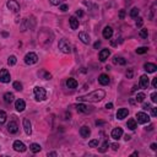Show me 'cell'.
<instances>
[{"instance_id":"1","label":"cell","mask_w":157,"mask_h":157,"mask_svg":"<svg viewBox=\"0 0 157 157\" xmlns=\"http://www.w3.org/2000/svg\"><path fill=\"white\" fill-rule=\"evenodd\" d=\"M104 97H106V92L103 90H96V91H92L91 93L77 97L76 99L78 102H99Z\"/></svg>"},{"instance_id":"2","label":"cell","mask_w":157,"mask_h":157,"mask_svg":"<svg viewBox=\"0 0 157 157\" xmlns=\"http://www.w3.org/2000/svg\"><path fill=\"white\" fill-rule=\"evenodd\" d=\"M38 42L42 47H48L53 42V35L52 32L48 31L47 28H43L38 35Z\"/></svg>"},{"instance_id":"3","label":"cell","mask_w":157,"mask_h":157,"mask_svg":"<svg viewBox=\"0 0 157 157\" xmlns=\"http://www.w3.org/2000/svg\"><path fill=\"white\" fill-rule=\"evenodd\" d=\"M33 92H35L36 101H38V102H41V101H44L45 98H47V92H45V90L43 89V87L37 86V87H35Z\"/></svg>"},{"instance_id":"4","label":"cell","mask_w":157,"mask_h":157,"mask_svg":"<svg viewBox=\"0 0 157 157\" xmlns=\"http://www.w3.org/2000/svg\"><path fill=\"white\" fill-rule=\"evenodd\" d=\"M58 47H59V49H60L63 53H65V54L71 53V44L69 43V41H66V39H60V41H59Z\"/></svg>"},{"instance_id":"5","label":"cell","mask_w":157,"mask_h":157,"mask_svg":"<svg viewBox=\"0 0 157 157\" xmlns=\"http://www.w3.org/2000/svg\"><path fill=\"white\" fill-rule=\"evenodd\" d=\"M75 108L77 109V112L85 113V114H89V113H92V112H93V107H91V106H87V104H84V103H78V104H76Z\"/></svg>"},{"instance_id":"6","label":"cell","mask_w":157,"mask_h":157,"mask_svg":"<svg viewBox=\"0 0 157 157\" xmlns=\"http://www.w3.org/2000/svg\"><path fill=\"white\" fill-rule=\"evenodd\" d=\"M37 62H38V57H37L36 53H27L25 55V63L27 64V65H33V64H36Z\"/></svg>"},{"instance_id":"7","label":"cell","mask_w":157,"mask_h":157,"mask_svg":"<svg viewBox=\"0 0 157 157\" xmlns=\"http://www.w3.org/2000/svg\"><path fill=\"white\" fill-rule=\"evenodd\" d=\"M11 77H10V72L7 71V69H1L0 70V81L4 82V84H7L10 82Z\"/></svg>"},{"instance_id":"8","label":"cell","mask_w":157,"mask_h":157,"mask_svg":"<svg viewBox=\"0 0 157 157\" xmlns=\"http://www.w3.org/2000/svg\"><path fill=\"white\" fill-rule=\"evenodd\" d=\"M6 6L9 10H11L12 12H18L20 11V4H18L16 0H9L7 4H6Z\"/></svg>"},{"instance_id":"9","label":"cell","mask_w":157,"mask_h":157,"mask_svg":"<svg viewBox=\"0 0 157 157\" xmlns=\"http://www.w3.org/2000/svg\"><path fill=\"white\" fill-rule=\"evenodd\" d=\"M136 119H137V123H140V124H146L150 122V117L144 112L136 113Z\"/></svg>"},{"instance_id":"10","label":"cell","mask_w":157,"mask_h":157,"mask_svg":"<svg viewBox=\"0 0 157 157\" xmlns=\"http://www.w3.org/2000/svg\"><path fill=\"white\" fill-rule=\"evenodd\" d=\"M12 147H14V150L17 151V152H25L26 151V145L20 140H16L15 142H14Z\"/></svg>"},{"instance_id":"11","label":"cell","mask_w":157,"mask_h":157,"mask_svg":"<svg viewBox=\"0 0 157 157\" xmlns=\"http://www.w3.org/2000/svg\"><path fill=\"white\" fill-rule=\"evenodd\" d=\"M7 130L10 134H16L18 131V125H17V122L15 120H10V123L7 124Z\"/></svg>"},{"instance_id":"12","label":"cell","mask_w":157,"mask_h":157,"mask_svg":"<svg viewBox=\"0 0 157 157\" xmlns=\"http://www.w3.org/2000/svg\"><path fill=\"white\" fill-rule=\"evenodd\" d=\"M123 135V129L122 128H115L112 130V137L114 140H119Z\"/></svg>"},{"instance_id":"13","label":"cell","mask_w":157,"mask_h":157,"mask_svg":"<svg viewBox=\"0 0 157 157\" xmlns=\"http://www.w3.org/2000/svg\"><path fill=\"white\" fill-rule=\"evenodd\" d=\"M102 35H103V37H104L106 39H110V38H112V36H113V30H112V27L106 26L104 28H103Z\"/></svg>"},{"instance_id":"14","label":"cell","mask_w":157,"mask_h":157,"mask_svg":"<svg viewBox=\"0 0 157 157\" xmlns=\"http://www.w3.org/2000/svg\"><path fill=\"white\" fill-rule=\"evenodd\" d=\"M110 55V50L109 49H102L99 52V54H98V57H99V60L101 62H106L108 59V57Z\"/></svg>"},{"instance_id":"15","label":"cell","mask_w":157,"mask_h":157,"mask_svg":"<svg viewBox=\"0 0 157 157\" xmlns=\"http://www.w3.org/2000/svg\"><path fill=\"white\" fill-rule=\"evenodd\" d=\"M140 87H142V89H147L150 85V78L147 77V75H142L140 77Z\"/></svg>"},{"instance_id":"16","label":"cell","mask_w":157,"mask_h":157,"mask_svg":"<svg viewBox=\"0 0 157 157\" xmlns=\"http://www.w3.org/2000/svg\"><path fill=\"white\" fill-rule=\"evenodd\" d=\"M24 129H25V133L27 135H31L32 134V128H31V122L28 118H25L24 119Z\"/></svg>"},{"instance_id":"17","label":"cell","mask_w":157,"mask_h":157,"mask_svg":"<svg viewBox=\"0 0 157 157\" xmlns=\"http://www.w3.org/2000/svg\"><path fill=\"white\" fill-rule=\"evenodd\" d=\"M128 114H129V110L127 108H120V109H118V112H117V118L119 120H122V119L128 117Z\"/></svg>"},{"instance_id":"18","label":"cell","mask_w":157,"mask_h":157,"mask_svg":"<svg viewBox=\"0 0 157 157\" xmlns=\"http://www.w3.org/2000/svg\"><path fill=\"white\" fill-rule=\"evenodd\" d=\"M98 82L101 85H103V86H107L110 80H109V76L108 75H106V74H101L99 77H98Z\"/></svg>"},{"instance_id":"19","label":"cell","mask_w":157,"mask_h":157,"mask_svg":"<svg viewBox=\"0 0 157 157\" xmlns=\"http://www.w3.org/2000/svg\"><path fill=\"white\" fill-rule=\"evenodd\" d=\"M15 108L16 110H18V112H22V110H25L26 108V103L24 99H17L15 102Z\"/></svg>"},{"instance_id":"20","label":"cell","mask_w":157,"mask_h":157,"mask_svg":"<svg viewBox=\"0 0 157 157\" xmlns=\"http://www.w3.org/2000/svg\"><path fill=\"white\" fill-rule=\"evenodd\" d=\"M78 38L81 39V42L84 43V44H89L91 42L90 36L87 35V33H85V32H80V33H78Z\"/></svg>"},{"instance_id":"21","label":"cell","mask_w":157,"mask_h":157,"mask_svg":"<svg viewBox=\"0 0 157 157\" xmlns=\"http://www.w3.org/2000/svg\"><path fill=\"white\" fill-rule=\"evenodd\" d=\"M69 22H70L71 30H77L78 28V20L75 16H71L70 18H69Z\"/></svg>"},{"instance_id":"22","label":"cell","mask_w":157,"mask_h":157,"mask_svg":"<svg viewBox=\"0 0 157 157\" xmlns=\"http://www.w3.org/2000/svg\"><path fill=\"white\" fill-rule=\"evenodd\" d=\"M90 134H91V130H90L89 127H86V125L81 127V129H80V135H81L82 137H89Z\"/></svg>"},{"instance_id":"23","label":"cell","mask_w":157,"mask_h":157,"mask_svg":"<svg viewBox=\"0 0 157 157\" xmlns=\"http://www.w3.org/2000/svg\"><path fill=\"white\" fill-rule=\"evenodd\" d=\"M66 86H68V89H76L77 87V81L75 80V78H68L66 80Z\"/></svg>"},{"instance_id":"24","label":"cell","mask_w":157,"mask_h":157,"mask_svg":"<svg viewBox=\"0 0 157 157\" xmlns=\"http://www.w3.org/2000/svg\"><path fill=\"white\" fill-rule=\"evenodd\" d=\"M144 68H145V70L147 72H155L157 70V66L155 65V64H152V63H146L144 65Z\"/></svg>"},{"instance_id":"25","label":"cell","mask_w":157,"mask_h":157,"mask_svg":"<svg viewBox=\"0 0 157 157\" xmlns=\"http://www.w3.org/2000/svg\"><path fill=\"white\" fill-rule=\"evenodd\" d=\"M113 64H117V65H125L127 60L122 57H114L113 58Z\"/></svg>"},{"instance_id":"26","label":"cell","mask_w":157,"mask_h":157,"mask_svg":"<svg viewBox=\"0 0 157 157\" xmlns=\"http://www.w3.org/2000/svg\"><path fill=\"white\" fill-rule=\"evenodd\" d=\"M127 127L130 129V130H135L136 127H137L136 125V120H135V119H129L128 123H127Z\"/></svg>"},{"instance_id":"27","label":"cell","mask_w":157,"mask_h":157,"mask_svg":"<svg viewBox=\"0 0 157 157\" xmlns=\"http://www.w3.org/2000/svg\"><path fill=\"white\" fill-rule=\"evenodd\" d=\"M4 101H5L6 103H11L14 101V93H11V92H6V93L4 95Z\"/></svg>"},{"instance_id":"28","label":"cell","mask_w":157,"mask_h":157,"mask_svg":"<svg viewBox=\"0 0 157 157\" xmlns=\"http://www.w3.org/2000/svg\"><path fill=\"white\" fill-rule=\"evenodd\" d=\"M30 150H31L32 152H33V154H37V152H39L41 150H42V147H41L38 144H31Z\"/></svg>"},{"instance_id":"29","label":"cell","mask_w":157,"mask_h":157,"mask_svg":"<svg viewBox=\"0 0 157 157\" xmlns=\"http://www.w3.org/2000/svg\"><path fill=\"white\" fill-rule=\"evenodd\" d=\"M139 12H140V10L137 7H133L131 10H130V16L133 18H136L137 16H139Z\"/></svg>"},{"instance_id":"30","label":"cell","mask_w":157,"mask_h":157,"mask_svg":"<svg viewBox=\"0 0 157 157\" xmlns=\"http://www.w3.org/2000/svg\"><path fill=\"white\" fill-rule=\"evenodd\" d=\"M16 62H17V59H16L15 55H11V57H9V59H7V64H9V65H10V66L15 65Z\"/></svg>"},{"instance_id":"31","label":"cell","mask_w":157,"mask_h":157,"mask_svg":"<svg viewBox=\"0 0 157 157\" xmlns=\"http://www.w3.org/2000/svg\"><path fill=\"white\" fill-rule=\"evenodd\" d=\"M6 118H7V115L6 113L4 112V110H0V124H4L6 122Z\"/></svg>"},{"instance_id":"32","label":"cell","mask_w":157,"mask_h":157,"mask_svg":"<svg viewBox=\"0 0 157 157\" xmlns=\"http://www.w3.org/2000/svg\"><path fill=\"white\" fill-rule=\"evenodd\" d=\"M108 146H109V142L108 141H104L103 142V144H102V146H101L99 147V152H102V154H103V152H106V151H107L108 150Z\"/></svg>"},{"instance_id":"33","label":"cell","mask_w":157,"mask_h":157,"mask_svg":"<svg viewBox=\"0 0 157 157\" xmlns=\"http://www.w3.org/2000/svg\"><path fill=\"white\" fill-rule=\"evenodd\" d=\"M14 89H15L16 91H22V84L18 81H15L14 82Z\"/></svg>"},{"instance_id":"34","label":"cell","mask_w":157,"mask_h":157,"mask_svg":"<svg viewBox=\"0 0 157 157\" xmlns=\"http://www.w3.org/2000/svg\"><path fill=\"white\" fill-rule=\"evenodd\" d=\"M144 99H145V93L140 92V93L136 95V101H137V102H144Z\"/></svg>"},{"instance_id":"35","label":"cell","mask_w":157,"mask_h":157,"mask_svg":"<svg viewBox=\"0 0 157 157\" xmlns=\"http://www.w3.org/2000/svg\"><path fill=\"white\" fill-rule=\"evenodd\" d=\"M147 36H149V31H147L146 28H142L140 31V37L141 38H147Z\"/></svg>"},{"instance_id":"36","label":"cell","mask_w":157,"mask_h":157,"mask_svg":"<svg viewBox=\"0 0 157 157\" xmlns=\"http://www.w3.org/2000/svg\"><path fill=\"white\" fill-rule=\"evenodd\" d=\"M136 53H137V54H145V53H147V48H146V47L137 48V49H136Z\"/></svg>"},{"instance_id":"37","label":"cell","mask_w":157,"mask_h":157,"mask_svg":"<svg viewBox=\"0 0 157 157\" xmlns=\"http://www.w3.org/2000/svg\"><path fill=\"white\" fill-rule=\"evenodd\" d=\"M89 146H90V147H97V146H98V140H97V139L91 140V141L89 142Z\"/></svg>"},{"instance_id":"38","label":"cell","mask_w":157,"mask_h":157,"mask_svg":"<svg viewBox=\"0 0 157 157\" xmlns=\"http://www.w3.org/2000/svg\"><path fill=\"white\" fill-rule=\"evenodd\" d=\"M41 74L43 75V78H44V80H50V78H52V75H50L49 72H47V71H42Z\"/></svg>"},{"instance_id":"39","label":"cell","mask_w":157,"mask_h":157,"mask_svg":"<svg viewBox=\"0 0 157 157\" xmlns=\"http://www.w3.org/2000/svg\"><path fill=\"white\" fill-rule=\"evenodd\" d=\"M142 24H144V20L141 17H139L136 20V27H142Z\"/></svg>"},{"instance_id":"40","label":"cell","mask_w":157,"mask_h":157,"mask_svg":"<svg viewBox=\"0 0 157 157\" xmlns=\"http://www.w3.org/2000/svg\"><path fill=\"white\" fill-rule=\"evenodd\" d=\"M52 5H60V3L64 1V0H49Z\"/></svg>"},{"instance_id":"41","label":"cell","mask_w":157,"mask_h":157,"mask_svg":"<svg viewBox=\"0 0 157 157\" xmlns=\"http://www.w3.org/2000/svg\"><path fill=\"white\" fill-rule=\"evenodd\" d=\"M59 9H60V10H62L63 12H65V11L68 10V9H69V6L66 5V4H63V5H60V6H59Z\"/></svg>"},{"instance_id":"42","label":"cell","mask_w":157,"mask_h":157,"mask_svg":"<svg viewBox=\"0 0 157 157\" xmlns=\"http://www.w3.org/2000/svg\"><path fill=\"white\" fill-rule=\"evenodd\" d=\"M151 101H152V102H154V103H156V102H157V93H156V92H154V93L151 95Z\"/></svg>"},{"instance_id":"43","label":"cell","mask_w":157,"mask_h":157,"mask_svg":"<svg viewBox=\"0 0 157 157\" xmlns=\"http://www.w3.org/2000/svg\"><path fill=\"white\" fill-rule=\"evenodd\" d=\"M155 7H156V5H152V7H151V14H150V16H149V18H150V20H152V18H154V12H155Z\"/></svg>"},{"instance_id":"44","label":"cell","mask_w":157,"mask_h":157,"mask_svg":"<svg viewBox=\"0 0 157 157\" xmlns=\"http://www.w3.org/2000/svg\"><path fill=\"white\" fill-rule=\"evenodd\" d=\"M109 146L112 147V150H113V151H117V150L119 149V144H112V145L109 144Z\"/></svg>"},{"instance_id":"45","label":"cell","mask_w":157,"mask_h":157,"mask_svg":"<svg viewBox=\"0 0 157 157\" xmlns=\"http://www.w3.org/2000/svg\"><path fill=\"white\" fill-rule=\"evenodd\" d=\"M124 17H125V11H124V10H120V12H119V18H122V20H123Z\"/></svg>"},{"instance_id":"46","label":"cell","mask_w":157,"mask_h":157,"mask_svg":"<svg viewBox=\"0 0 157 157\" xmlns=\"http://www.w3.org/2000/svg\"><path fill=\"white\" fill-rule=\"evenodd\" d=\"M151 114H152V117H156L157 115V108H151Z\"/></svg>"},{"instance_id":"47","label":"cell","mask_w":157,"mask_h":157,"mask_svg":"<svg viewBox=\"0 0 157 157\" xmlns=\"http://www.w3.org/2000/svg\"><path fill=\"white\" fill-rule=\"evenodd\" d=\"M131 76H133V70L130 69L129 71H127V77H128V78H131Z\"/></svg>"},{"instance_id":"48","label":"cell","mask_w":157,"mask_h":157,"mask_svg":"<svg viewBox=\"0 0 157 157\" xmlns=\"http://www.w3.org/2000/svg\"><path fill=\"white\" fill-rule=\"evenodd\" d=\"M152 86H154L155 89L157 87V77H156V78H154V80H152Z\"/></svg>"},{"instance_id":"49","label":"cell","mask_w":157,"mask_h":157,"mask_svg":"<svg viewBox=\"0 0 157 157\" xmlns=\"http://www.w3.org/2000/svg\"><path fill=\"white\" fill-rule=\"evenodd\" d=\"M82 15H84V12H82L81 10H77V11H76V16H78V17H81Z\"/></svg>"},{"instance_id":"50","label":"cell","mask_w":157,"mask_h":157,"mask_svg":"<svg viewBox=\"0 0 157 157\" xmlns=\"http://www.w3.org/2000/svg\"><path fill=\"white\" fill-rule=\"evenodd\" d=\"M106 108H107V109H112L113 108V103H107V104H106Z\"/></svg>"},{"instance_id":"51","label":"cell","mask_w":157,"mask_h":157,"mask_svg":"<svg viewBox=\"0 0 157 157\" xmlns=\"http://www.w3.org/2000/svg\"><path fill=\"white\" fill-rule=\"evenodd\" d=\"M151 150L156 151V150H157V145H156V144H151Z\"/></svg>"},{"instance_id":"52","label":"cell","mask_w":157,"mask_h":157,"mask_svg":"<svg viewBox=\"0 0 157 157\" xmlns=\"http://www.w3.org/2000/svg\"><path fill=\"white\" fill-rule=\"evenodd\" d=\"M99 45H101V42H99V41H97V42L93 44V47H95V48H98Z\"/></svg>"},{"instance_id":"53","label":"cell","mask_w":157,"mask_h":157,"mask_svg":"<svg viewBox=\"0 0 157 157\" xmlns=\"http://www.w3.org/2000/svg\"><path fill=\"white\" fill-rule=\"evenodd\" d=\"M142 108H144V109H150L151 107H150V104H149V103H145V104H144V107H142Z\"/></svg>"},{"instance_id":"54","label":"cell","mask_w":157,"mask_h":157,"mask_svg":"<svg viewBox=\"0 0 157 157\" xmlns=\"http://www.w3.org/2000/svg\"><path fill=\"white\" fill-rule=\"evenodd\" d=\"M124 139H125V140L128 141V140H130V139H131V136H130V135H125V137H124Z\"/></svg>"},{"instance_id":"55","label":"cell","mask_w":157,"mask_h":157,"mask_svg":"<svg viewBox=\"0 0 157 157\" xmlns=\"http://www.w3.org/2000/svg\"><path fill=\"white\" fill-rule=\"evenodd\" d=\"M133 156H139V152L135 151V152H133Z\"/></svg>"},{"instance_id":"56","label":"cell","mask_w":157,"mask_h":157,"mask_svg":"<svg viewBox=\"0 0 157 157\" xmlns=\"http://www.w3.org/2000/svg\"><path fill=\"white\" fill-rule=\"evenodd\" d=\"M49 156H57V154H55V152H50V154H48Z\"/></svg>"},{"instance_id":"57","label":"cell","mask_w":157,"mask_h":157,"mask_svg":"<svg viewBox=\"0 0 157 157\" xmlns=\"http://www.w3.org/2000/svg\"><path fill=\"white\" fill-rule=\"evenodd\" d=\"M136 89H137V86L135 85V86H134V87H133V92H135V91H136Z\"/></svg>"},{"instance_id":"58","label":"cell","mask_w":157,"mask_h":157,"mask_svg":"<svg viewBox=\"0 0 157 157\" xmlns=\"http://www.w3.org/2000/svg\"><path fill=\"white\" fill-rule=\"evenodd\" d=\"M147 129H149V130H152V129H154V125H152V124H151V125H150L149 128H147Z\"/></svg>"}]
</instances>
